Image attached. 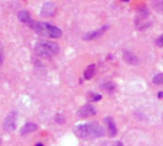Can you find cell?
Segmentation results:
<instances>
[{"instance_id": "cell-1", "label": "cell", "mask_w": 163, "mask_h": 146, "mask_svg": "<svg viewBox=\"0 0 163 146\" xmlns=\"http://www.w3.org/2000/svg\"><path fill=\"white\" fill-rule=\"evenodd\" d=\"M75 134L83 140L88 138H96L105 135V130L97 122H87L76 125L74 129Z\"/></svg>"}, {"instance_id": "cell-2", "label": "cell", "mask_w": 163, "mask_h": 146, "mask_svg": "<svg viewBox=\"0 0 163 146\" xmlns=\"http://www.w3.org/2000/svg\"><path fill=\"white\" fill-rule=\"evenodd\" d=\"M28 26L32 28L35 33L42 36H46L50 38H59L62 35V31L59 28L53 26L49 23L32 21Z\"/></svg>"}, {"instance_id": "cell-3", "label": "cell", "mask_w": 163, "mask_h": 146, "mask_svg": "<svg viewBox=\"0 0 163 146\" xmlns=\"http://www.w3.org/2000/svg\"><path fill=\"white\" fill-rule=\"evenodd\" d=\"M34 50L38 57L49 59L55 56L59 52V46L53 41H41L35 45Z\"/></svg>"}, {"instance_id": "cell-4", "label": "cell", "mask_w": 163, "mask_h": 146, "mask_svg": "<svg viewBox=\"0 0 163 146\" xmlns=\"http://www.w3.org/2000/svg\"><path fill=\"white\" fill-rule=\"evenodd\" d=\"M16 122H17V113L16 111H11V112L6 116L4 122H3V128L7 132H12L16 128Z\"/></svg>"}, {"instance_id": "cell-5", "label": "cell", "mask_w": 163, "mask_h": 146, "mask_svg": "<svg viewBox=\"0 0 163 146\" xmlns=\"http://www.w3.org/2000/svg\"><path fill=\"white\" fill-rule=\"evenodd\" d=\"M109 29V26L108 25H104L99 29L93 31H90L85 33L84 35L82 36V39L85 41H90V40H94L95 38H98L99 36H101L102 34H104V32Z\"/></svg>"}, {"instance_id": "cell-6", "label": "cell", "mask_w": 163, "mask_h": 146, "mask_svg": "<svg viewBox=\"0 0 163 146\" xmlns=\"http://www.w3.org/2000/svg\"><path fill=\"white\" fill-rule=\"evenodd\" d=\"M96 114V109L92 104H85L77 111V115L80 118H87Z\"/></svg>"}, {"instance_id": "cell-7", "label": "cell", "mask_w": 163, "mask_h": 146, "mask_svg": "<svg viewBox=\"0 0 163 146\" xmlns=\"http://www.w3.org/2000/svg\"><path fill=\"white\" fill-rule=\"evenodd\" d=\"M105 122H106V125H107L109 136L112 137V138L116 137V134H117V128H116V125L114 119L109 116L107 118H105Z\"/></svg>"}, {"instance_id": "cell-8", "label": "cell", "mask_w": 163, "mask_h": 146, "mask_svg": "<svg viewBox=\"0 0 163 146\" xmlns=\"http://www.w3.org/2000/svg\"><path fill=\"white\" fill-rule=\"evenodd\" d=\"M123 59L127 64L131 66H137L139 63V60L137 57V55H134L132 51L129 50H125L123 52Z\"/></svg>"}, {"instance_id": "cell-9", "label": "cell", "mask_w": 163, "mask_h": 146, "mask_svg": "<svg viewBox=\"0 0 163 146\" xmlns=\"http://www.w3.org/2000/svg\"><path fill=\"white\" fill-rule=\"evenodd\" d=\"M55 9V6L54 3L52 2H47L43 5L41 9V15L42 16H51L54 13V10Z\"/></svg>"}, {"instance_id": "cell-10", "label": "cell", "mask_w": 163, "mask_h": 146, "mask_svg": "<svg viewBox=\"0 0 163 146\" xmlns=\"http://www.w3.org/2000/svg\"><path fill=\"white\" fill-rule=\"evenodd\" d=\"M17 18L21 23H25V24H28V25H29L33 21L32 18H31V13L29 12V11H27V10L19 11V12L17 13Z\"/></svg>"}, {"instance_id": "cell-11", "label": "cell", "mask_w": 163, "mask_h": 146, "mask_svg": "<svg viewBox=\"0 0 163 146\" xmlns=\"http://www.w3.org/2000/svg\"><path fill=\"white\" fill-rule=\"evenodd\" d=\"M37 128H38V126L34 122H26L22 126V128H21L20 134L27 135L29 133H33V132H34Z\"/></svg>"}, {"instance_id": "cell-12", "label": "cell", "mask_w": 163, "mask_h": 146, "mask_svg": "<svg viewBox=\"0 0 163 146\" xmlns=\"http://www.w3.org/2000/svg\"><path fill=\"white\" fill-rule=\"evenodd\" d=\"M95 73V66L94 64H92L86 67L84 71V78L86 80H91L94 77V75Z\"/></svg>"}, {"instance_id": "cell-13", "label": "cell", "mask_w": 163, "mask_h": 146, "mask_svg": "<svg viewBox=\"0 0 163 146\" xmlns=\"http://www.w3.org/2000/svg\"><path fill=\"white\" fill-rule=\"evenodd\" d=\"M101 89L108 93H112L116 89V83L114 82H106L101 85Z\"/></svg>"}, {"instance_id": "cell-14", "label": "cell", "mask_w": 163, "mask_h": 146, "mask_svg": "<svg viewBox=\"0 0 163 146\" xmlns=\"http://www.w3.org/2000/svg\"><path fill=\"white\" fill-rule=\"evenodd\" d=\"M152 6L155 11L163 13V1H153Z\"/></svg>"}, {"instance_id": "cell-15", "label": "cell", "mask_w": 163, "mask_h": 146, "mask_svg": "<svg viewBox=\"0 0 163 146\" xmlns=\"http://www.w3.org/2000/svg\"><path fill=\"white\" fill-rule=\"evenodd\" d=\"M153 83L154 85H163V73H158L154 76Z\"/></svg>"}, {"instance_id": "cell-16", "label": "cell", "mask_w": 163, "mask_h": 146, "mask_svg": "<svg viewBox=\"0 0 163 146\" xmlns=\"http://www.w3.org/2000/svg\"><path fill=\"white\" fill-rule=\"evenodd\" d=\"M101 98H102V96L98 93L90 92V94H89V100L91 102H98L101 100Z\"/></svg>"}, {"instance_id": "cell-17", "label": "cell", "mask_w": 163, "mask_h": 146, "mask_svg": "<svg viewBox=\"0 0 163 146\" xmlns=\"http://www.w3.org/2000/svg\"><path fill=\"white\" fill-rule=\"evenodd\" d=\"M4 61V51H3V45L0 41V67H1Z\"/></svg>"}, {"instance_id": "cell-18", "label": "cell", "mask_w": 163, "mask_h": 146, "mask_svg": "<svg viewBox=\"0 0 163 146\" xmlns=\"http://www.w3.org/2000/svg\"><path fill=\"white\" fill-rule=\"evenodd\" d=\"M155 43H157V45L160 47H163V33L161 34V35L155 40Z\"/></svg>"}, {"instance_id": "cell-19", "label": "cell", "mask_w": 163, "mask_h": 146, "mask_svg": "<svg viewBox=\"0 0 163 146\" xmlns=\"http://www.w3.org/2000/svg\"><path fill=\"white\" fill-rule=\"evenodd\" d=\"M115 146H124V145L122 144V142H120V141H116V142L115 143Z\"/></svg>"}, {"instance_id": "cell-20", "label": "cell", "mask_w": 163, "mask_h": 146, "mask_svg": "<svg viewBox=\"0 0 163 146\" xmlns=\"http://www.w3.org/2000/svg\"><path fill=\"white\" fill-rule=\"evenodd\" d=\"M35 146H44L43 144H42V143H37L36 145H35Z\"/></svg>"}, {"instance_id": "cell-21", "label": "cell", "mask_w": 163, "mask_h": 146, "mask_svg": "<svg viewBox=\"0 0 163 146\" xmlns=\"http://www.w3.org/2000/svg\"><path fill=\"white\" fill-rule=\"evenodd\" d=\"M0 144H1V140H0Z\"/></svg>"}]
</instances>
